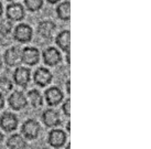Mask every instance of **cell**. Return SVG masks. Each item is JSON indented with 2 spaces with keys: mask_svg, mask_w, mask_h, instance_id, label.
<instances>
[{
  "mask_svg": "<svg viewBox=\"0 0 151 149\" xmlns=\"http://www.w3.org/2000/svg\"><path fill=\"white\" fill-rule=\"evenodd\" d=\"M61 60H62L61 53L55 48H47L45 51L43 52V61L46 65L54 66L61 62Z\"/></svg>",
  "mask_w": 151,
  "mask_h": 149,
  "instance_id": "obj_8",
  "label": "cell"
},
{
  "mask_svg": "<svg viewBox=\"0 0 151 149\" xmlns=\"http://www.w3.org/2000/svg\"><path fill=\"white\" fill-rule=\"evenodd\" d=\"M8 1H16V0H8Z\"/></svg>",
  "mask_w": 151,
  "mask_h": 149,
  "instance_id": "obj_31",
  "label": "cell"
},
{
  "mask_svg": "<svg viewBox=\"0 0 151 149\" xmlns=\"http://www.w3.org/2000/svg\"><path fill=\"white\" fill-rule=\"evenodd\" d=\"M47 2H50V4H56V2H59L60 0H46Z\"/></svg>",
  "mask_w": 151,
  "mask_h": 149,
  "instance_id": "obj_25",
  "label": "cell"
},
{
  "mask_svg": "<svg viewBox=\"0 0 151 149\" xmlns=\"http://www.w3.org/2000/svg\"><path fill=\"white\" fill-rule=\"evenodd\" d=\"M12 89V83L7 77H0V89L4 92H9Z\"/></svg>",
  "mask_w": 151,
  "mask_h": 149,
  "instance_id": "obj_21",
  "label": "cell"
},
{
  "mask_svg": "<svg viewBox=\"0 0 151 149\" xmlns=\"http://www.w3.org/2000/svg\"><path fill=\"white\" fill-rule=\"evenodd\" d=\"M45 99L50 106H56L63 99V93L59 87H50L45 91Z\"/></svg>",
  "mask_w": 151,
  "mask_h": 149,
  "instance_id": "obj_4",
  "label": "cell"
},
{
  "mask_svg": "<svg viewBox=\"0 0 151 149\" xmlns=\"http://www.w3.org/2000/svg\"><path fill=\"white\" fill-rule=\"evenodd\" d=\"M70 11H71V4L70 1H64L62 4H60L56 8V13H58V17L61 20H70Z\"/></svg>",
  "mask_w": 151,
  "mask_h": 149,
  "instance_id": "obj_16",
  "label": "cell"
},
{
  "mask_svg": "<svg viewBox=\"0 0 151 149\" xmlns=\"http://www.w3.org/2000/svg\"><path fill=\"white\" fill-rule=\"evenodd\" d=\"M2 12H4V8H2V4H1V2H0V17H1Z\"/></svg>",
  "mask_w": 151,
  "mask_h": 149,
  "instance_id": "obj_27",
  "label": "cell"
},
{
  "mask_svg": "<svg viewBox=\"0 0 151 149\" xmlns=\"http://www.w3.org/2000/svg\"><path fill=\"white\" fill-rule=\"evenodd\" d=\"M28 98H29L31 105L35 108L40 107L43 104V98L38 89H32L28 93Z\"/></svg>",
  "mask_w": 151,
  "mask_h": 149,
  "instance_id": "obj_18",
  "label": "cell"
},
{
  "mask_svg": "<svg viewBox=\"0 0 151 149\" xmlns=\"http://www.w3.org/2000/svg\"><path fill=\"white\" fill-rule=\"evenodd\" d=\"M34 82H35V84H38L39 86H44L49 85L52 81V73L47 70V68H38L35 73H34Z\"/></svg>",
  "mask_w": 151,
  "mask_h": 149,
  "instance_id": "obj_6",
  "label": "cell"
},
{
  "mask_svg": "<svg viewBox=\"0 0 151 149\" xmlns=\"http://www.w3.org/2000/svg\"><path fill=\"white\" fill-rule=\"evenodd\" d=\"M66 135L61 129H54L49 134V144L54 148H60L65 144Z\"/></svg>",
  "mask_w": 151,
  "mask_h": 149,
  "instance_id": "obj_10",
  "label": "cell"
},
{
  "mask_svg": "<svg viewBox=\"0 0 151 149\" xmlns=\"http://www.w3.org/2000/svg\"><path fill=\"white\" fill-rule=\"evenodd\" d=\"M9 105L10 107L14 109V111H20L27 105V98H25L24 94L20 92V91H16L13 92L10 96H9Z\"/></svg>",
  "mask_w": 151,
  "mask_h": 149,
  "instance_id": "obj_3",
  "label": "cell"
},
{
  "mask_svg": "<svg viewBox=\"0 0 151 149\" xmlns=\"http://www.w3.org/2000/svg\"><path fill=\"white\" fill-rule=\"evenodd\" d=\"M7 145H8L9 149H24L27 144L25 140L22 138L20 135H12L7 141Z\"/></svg>",
  "mask_w": 151,
  "mask_h": 149,
  "instance_id": "obj_17",
  "label": "cell"
},
{
  "mask_svg": "<svg viewBox=\"0 0 151 149\" xmlns=\"http://www.w3.org/2000/svg\"><path fill=\"white\" fill-rule=\"evenodd\" d=\"M12 29V22L11 20L7 19H0V34L7 35Z\"/></svg>",
  "mask_w": 151,
  "mask_h": 149,
  "instance_id": "obj_19",
  "label": "cell"
},
{
  "mask_svg": "<svg viewBox=\"0 0 151 149\" xmlns=\"http://www.w3.org/2000/svg\"><path fill=\"white\" fill-rule=\"evenodd\" d=\"M24 4L30 11H38L42 8L43 0H24Z\"/></svg>",
  "mask_w": 151,
  "mask_h": 149,
  "instance_id": "obj_20",
  "label": "cell"
},
{
  "mask_svg": "<svg viewBox=\"0 0 151 149\" xmlns=\"http://www.w3.org/2000/svg\"><path fill=\"white\" fill-rule=\"evenodd\" d=\"M0 126L6 132H12L18 126V118L16 115L11 113H4V115L0 117Z\"/></svg>",
  "mask_w": 151,
  "mask_h": 149,
  "instance_id": "obj_9",
  "label": "cell"
},
{
  "mask_svg": "<svg viewBox=\"0 0 151 149\" xmlns=\"http://www.w3.org/2000/svg\"><path fill=\"white\" fill-rule=\"evenodd\" d=\"M70 31L68 30H64L62 32H60L56 37V44L59 45L64 52H70Z\"/></svg>",
  "mask_w": 151,
  "mask_h": 149,
  "instance_id": "obj_15",
  "label": "cell"
},
{
  "mask_svg": "<svg viewBox=\"0 0 151 149\" xmlns=\"http://www.w3.org/2000/svg\"><path fill=\"white\" fill-rule=\"evenodd\" d=\"M66 128H67V130H68V132H70V123L67 124V126H66Z\"/></svg>",
  "mask_w": 151,
  "mask_h": 149,
  "instance_id": "obj_29",
  "label": "cell"
},
{
  "mask_svg": "<svg viewBox=\"0 0 151 149\" xmlns=\"http://www.w3.org/2000/svg\"><path fill=\"white\" fill-rule=\"evenodd\" d=\"M14 39L19 42H29L32 39V29L28 24H19L14 30Z\"/></svg>",
  "mask_w": 151,
  "mask_h": 149,
  "instance_id": "obj_5",
  "label": "cell"
},
{
  "mask_svg": "<svg viewBox=\"0 0 151 149\" xmlns=\"http://www.w3.org/2000/svg\"><path fill=\"white\" fill-rule=\"evenodd\" d=\"M2 139H4V135H2V134H1V132H0V144H1Z\"/></svg>",
  "mask_w": 151,
  "mask_h": 149,
  "instance_id": "obj_28",
  "label": "cell"
},
{
  "mask_svg": "<svg viewBox=\"0 0 151 149\" xmlns=\"http://www.w3.org/2000/svg\"><path fill=\"white\" fill-rule=\"evenodd\" d=\"M1 64H2V62H1V58H0V68H1Z\"/></svg>",
  "mask_w": 151,
  "mask_h": 149,
  "instance_id": "obj_30",
  "label": "cell"
},
{
  "mask_svg": "<svg viewBox=\"0 0 151 149\" xmlns=\"http://www.w3.org/2000/svg\"><path fill=\"white\" fill-rule=\"evenodd\" d=\"M39 132L40 125L33 119H28L22 126V132L28 139H35L39 136Z\"/></svg>",
  "mask_w": 151,
  "mask_h": 149,
  "instance_id": "obj_2",
  "label": "cell"
},
{
  "mask_svg": "<svg viewBox=\"0 0 151 149\" xmlns=\"http://www.w3.org/2000/svg\"><path fill=\"white\" fill-rule=\"evenodd\" d=\"M63 112L66 116H70L71 114V101L70 99H66L63 104Z\"/></svg>",
  "mask_w": 151,
  "mask_h": 149,
  "instance_id": "obj_22",
  "label": "cell"
},
{
  "mask_svg": "<svg viewBox=\"0 0 151 149\" xmlns=\"http://www.w3.org/2000/svg\"><path fill=\"white\" fill-rule=\"evenodd\" d=\"M4 98L2 96V94L0 93V109L4 107Z\"/></svg>",
  "mask_w": 151,
  "mask_h": 149,
  "instance_id": "obj_23",
  "label": "cell"
},
{
  "mask_svg": "<svg viewBox=\"0 0 151 149\" xmlns=\"http://www.w3.org/2000/svg\"><path fill=\"white\" fill-rule=\"evenodd\" d=\"M14 82L20 86H27L30 81V70L25 68H18L13 73Z\"/></svg>",
  "mask_w": 151,
  "mask_h": 149,
  "instance_id": "obj_13",
  "label": "cell"
},
{
  "mask_svg": "<svg viewBox=\"0 0 151 149\" xmlns=\"http://www.w3.org/2000/svg\"><path fill=\"white\" fill-rule=\"evenodd\" d=\"M42 120L44 125L47 126V127H55V126L60 125V123H61L59 114L55 111H53V109H46V111H44L42 115Z\"/></svg>",
  "mask_w": 151,
  "mask_h": 149,
  "instance_id": "obj_12",
  "label": "cell"
},
{
  "mask_svg": "<svg viewBox=\"0 0 151 149\" xmlns=\"http://www.w3.org/2000/svg\"><path fill=\"white\" fill-rule=\"evenodd\" d=\"M66 91H67V93L70 94V92H71V89H70V81L66 82Z\"/></svg>",
  "mask_w": 151,
  "mask_h": 149,
  "instance_id": "obj_24",
  "label": "cell"
},
{
  "mask_svg": "<svg viewBox=\"0 0 151 149\" xmlns=\"http://www.w3.org/2000/svg\"><path fill=\"white\" fill-rule=\"evenodd\" d=\"M4 62L9 66H17L21 61V52L18 48L13 47L8 49L4 53Z\"/></svg>",
  "mask_w": 151,
  "mask_h": 149,
  "instance_id": "obj_7",
  "label": "cell"
},
{
  "mask_svg": "<svg viewBox=\"0 0 151 149\" xmlns=\"http://www.w3.org/2000/svg\"><path fill=\"white\" fill-rule=\"evenodd\" d=\"M40 60V52L32 47L24 48L21 52V61L29 65H35Z\"/></svg>",
  "mask_w": 151,
  "mask_h": 149,
  "instance_id": "obj_1",
  "label": "cell"
},
{
  "mask_svg": "<svg viewBox=\"0 0 151 149\" xmlns=\"http://www.w3.org/2000/svg\"><path fill=\"white\" fill-rule=\"evenodd\" d=\"M66 62L70 64V52H67V54H66Z\"/></svg>",
  "mask_w": 151,
  "mask_h": 149,
  "instance_id": "obj_26",
  "label": "cell"
},
{
  "mask_svg": "<svg viewBox=\"0 0 151 149\" xmlns=\"http://www.w3.org/2000/svg\"><path fill=\"white\" fill-rule=\"evenodd\" d=\"M39 33L45 39H51L55 31V24L52 21H43L39 24Z\"/></svg>",
  "mask_w": 151,
  "mask_h": 149,
  "instance_id": "obj_14",
  "label": "cell"
},
{
  "mask_svg": "<svg viewBox=\"0 0 151 149\" xmlns=\"http://www.w3.org/2000/svg\"><path fill=\"white\" fill-rule=\"evenodd\" d=\"M24 17V9L20 4H11L7 7V18L9 20H22Z\"/></svg>",
  "mask_w": 151,
  "mask_h": 149,
  "instance_id": "obj_11",
  "label": "cell"
}]
</instances>
